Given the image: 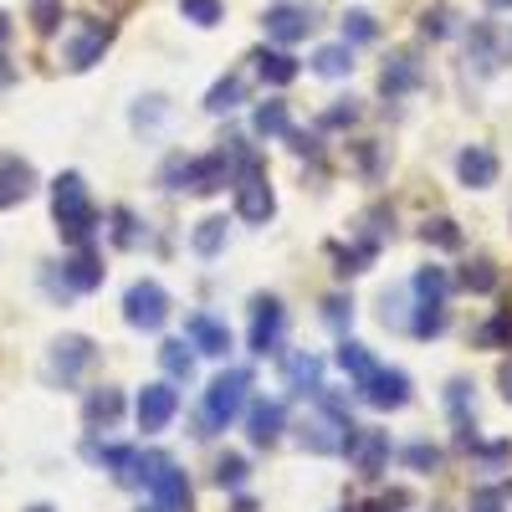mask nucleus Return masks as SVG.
<instances>
[{
    "label": "nucleus",
    "instance_id": "15",
    "mask_svg": "<svg viewBox=\"0 0 512 512\" xmlns=\"http://www.w3.org/2000/svg\"><path fill=\"white\" fill-rule=\"evenodd\" d=\"M88 364H93V344H88V338L67 333V338H57V344H52V374L57 379H77Z\"/></svg>",
    "mask_w": 512,
    "mask_h": 512
},
{
    "label": "nucleus",
    "instance_id": "38",
    "mask_svg": "<svg viewBox=\"0 0 512 512\" xmlns=\"http://www.w3.org/2000/svg\"><path fill=\"white\" fill-rule=\"evenodd\" d=\"M420 31L431 36V41H441V36L451 31V11H446V6H436V11H425V16H420Z\"/></svg>",
    "mask_w": 512,
    "mask_h": 512
},
{
    "label": "nucleus",
    "instance_id": "33",
    "mask_svg": "<svg viewBox=\"0 0 512 512\" xmlns=\"http://www.w3.org/2000/svg\"><path fill=\"white\" fill-rule=\"evenodd\" d=\"M461 282L472 287V292H492L497 287V272H492V262H472V267L461 272Z\"/></svg>",
    "mask_w": 512,
    "mask_h": 512
},
{
    "label": "nucleus",
    "instance_id": "13",
    "mask_svg": "<svg viewBox=\"0 0 512 512\" xmlns=\"http://www.w3.org/2000/svg\"><path fill=\"white\" fill-rule=\"evenodd\" d=\"M282 338V303L277 297H256V318H251V349L256 354H272Z\"/></svg>",
    "mask_w": 512,
    "mask_h": 512
},
{
    "label": "nucleus",
    "instance_id": "1",
    "mask_svg": "<svg viewBox=\"0 0 512 512\" xmlns=\"http://www.w3.org/2000/svg\"><path fill=\"white\" fill-rule=\"evenodd\" d=\"M52 216H57V231L67 246H88L93 231H98V210L88 200V185H82L77 169H67V175L52 185Z\"/></svg>",
    "mask_w": 512,
    "mask_h": 512
},
{
    "label": "nucleus",
    "instance_id": "30",
    "mask_svg": "<svg viewBox=\"0 0 512 512\" xmlns=\"http://www.w3.org/2000/svg\"><path fill=\"white\" fill-rule=\"evenodd\" d=\"M338 369H344L349 379H364V374L374 369V359H369L364 344H349V338H344V349H338Z\"/></svg>",
    "mask_w": 512,
    "mask_h": 512
},
{
    "label": "nucleus",
    "instance_id": "20",
    "mask_svg": "<svg viewBox=\"0 0 512 512\" xmlns=\"http://www.w3.org/2000/svg\"><path fill=\"white\" fill-rule=\"evenodd\" d=\"M67 287H77V292H93V287H103V262L88 251V246H77V256L67 262Z\"/></svg>",
    "mask_w": 512,
    "mask_h": 512
},
{
    "label": "nucleus",
    "instance_id": "34",
    "mask_svg": "<svg viewBox=\"0 0 512 512\" xmlns=\"http://www.w3.org/2000/svg\"><path fill=\"white\" fill-rule=\"evenodd\" d=\"M425 241L456 251V246H461V231H456V221H431V226H425Z\"/></svg>",
    "mask_w": 512,
    "mask_h": 512
},
{
    "label": "nucleus",
    "instance_id": "42",
    "mask_svg": "<svg viewBox=\"0 0 512 512\" xmlns=\"http://www.w3.org/2000/svg\"><path fill=\"white\" fill-rule=\"evenodd\" d=\"M405 461H410V466H420V472H431V466L441 461V451H436V446H410V451H405Z\"/></svg>",
    "mask_w": 512,
    "mask_h": 512
},
{
    "label": "nucleus",
    "instance_id": "17",
    "mask_svg": "<svg viewBox=\"0 0 512 512\" xmlns=\"http://www.w3.org/2000/svg\"><path fill=\"white\" fill-rule=\"evenodd\" d=\"M379 88H384V98H400V93L420 88V67H415V57H410V52H395L390 62H384V72H379Z\"/></svg>",
    "mask_w": 512,
    "mask_h": 512
},
{
    "label": "nucleus",
    "instance_id": "51",
    "mask_svg": "<svg viewBox=\"0 0 512 512\" xmlns=\"http://www.w3.org/2000/svg\"><path fill=\"white\" fill-rule=\"evenodd\" d=\"M26 512H52V507H47V502H41V507H26Z\"/></svg>",
    "mask_w": 512,
    "mask_h": 512
},
{
    "label": "nucleus",
    "instance_id": "3",
    "mask_svg": "<svg viewBox=\"0 0 512 512\" xmlns=\"http://www.w3.org/2000/svg\"><path fill=\"white\" fill-rule=\"evenodd\" d=\"M246 390H251V374L246 369H226L210 379V390H205V425L210 431H221V425H231L246 405Z\"/></svg>",
    "mask_w": 512,
    "mask_h": 512
},
{
    "label": "nucleus",
    "instance_id": "14",
    "mask_svg": "<svg viewBox=\"0 0 512 512\" xmlns=\"http://www.w3.org/2000/svg\"><path fill=\"white\" fill-rule=\"evenodd\" d=\"M456 175H461V185H472V190H487V185H497V154H492L487 144L461 149V159H456Z\"/></svg>",
    "mask_w": 512,
    "mask_h": 512
},
{
    "label": "nucleus",
    "instance_id": "24",
    "mask_svg": "<svg viewBox=\"0 0 512 512\" xmlns=\"http://www.w3.org/2000/svg\"><path fill=\"white\" fill-rule=\"evenodd\" d=\"M251 123H256V134H262V139H287V134H292V123H287V103H262Z\"/></svg>",
    "mask_w": 512,
    "mask_h": 512
},
{
    "label": "nucleus",
    "instance_id": "9",
    "mask_svg": "<svg viewBox=\"0 0 512 512\" xmlns=\"http://www.w3.org/2000/svg\"><path fill=\"white\" fill-rule=\"evenodd\" d=\"M175 410H180V395L169 390V384H144V390H139V405H134L139 431H164V425L175 420Z\"/></svg>",
    "mask_w": 512,
    "mask_h": 512
},
{
    "label": "nucleus",
    "instance_id": "18",
    "mask_svg": "<svg viewBox=\"0 0 512 512\" xmlns=\"http://www.w3.org/2000/svg\"><path fill=\"white\" fill-rule=\"evenodd\" d=\"M246 425H251V441L256 446H272L282 436V405L277 400H256L251 415H246Z\"/></svg>",
    "mask_w": 512,
    "mask_h": 512
},
{
    "label": "nucleus",
    "instance_id": "45",
    "mask_svg": "<svg viewBox=\"0 0 512 512\" xmlns=\"http://www.w3.org/2000/svg\"><path fill=\"white\" fill-rule=\"evenodd\" d=\"M497 384H502V395H507V405H512V359L497 369Z\"/></svg>",
    "mask_w": 512,
    "mask_h": 512
},
{
    "label": "nucleus",
    "instance_id": "31",
    "mask_svg": "<svg viewBox=\"0 0 512 512\" xmlns=\"http://www.w3.org/2000/svg\"><path fill=\"white\" fill-rule=\"evenodd\" d=\"M420 338H436L441 328H446V303H420V313H415V323H410Z\"/></svg>",
    "mask_w": 512,
    "mask_h": 512
},
{
    "label": "nucleus",
    "instance_id": "48",
    "mask_svg": "<svg viewBox=\"0 0 512 512\" xmlns=\"http://www.w3.org/2000/svg\"><path fill=\"white\" fill-rule=\"evenodd\" d=\"M236 512H256V502H246V497H241V502H236Z\"/></svg>",
    "mask_w": 512,
    "mask_h": 512
},
{
    "label": "nucleus",
    "instance_id": "32",
    "mask_svg": "<svg viewBox=\"0 0 512 512\" xmlns=\"http://www.w3.org/2000/svg\"><path fill=\"white\" fill-rule=\"evenodd\" d=\"M180 11H185V21H195V26H216L226 11H221V0H180Z\"/></svg>",
    "mask_w": 512,
    "mask_h": 512
},
{
    "label": "nucleus",
    "instance_id": "40",
    "mask_svg": "<svg viewBox=\"0 0 512 512\" xmlns=\"http://www.w3.org/2000/svg\"><path fill=\"white\" fill-rule=\"evenodd\" d=\"M36 31H57V21H62V6H52V0H36Z\"/></svg>",
    "mask_w": 512,
    "mask_h": 512
},
{
    "label": "nucleus",
    "instance_id": "12",
    "mask_svg": "<svg viewBox=\"0 0 512 512\" xmlns=\"http://www.w3.org/2000/svg\"><path fill=\"white\" fill-rule=\"evenodd\" d=\"M349 456H354V466H359V477H379L384 461H390V436H384V431H359V425H354Z\"/></svg>",
    "mask_w": 512,
    "mask_h": 512
},
{
    "label": "nucleus",
    "instance_id": "25",
    "mask_svg": "<svg viewBox=\"0 0 512 512\" xmlns=\"http://www.w3.org/2000/svg\"><path fill=\"white\" fill-rule=\"evenodd\" d=\"M313 72H318V77H344V72H354V52H349V41H344V47H318Z\"/></svg>",
    "mask_w": 512,
    "mask_h": 512
},
{
    "label": "nucleus",
    "instance_id": "27",
    "mask_svg": "<svg viewBox=\"0 0 512 512\" xmlns=\"http://www.w3.org/2000/svg\"><path fill=\"white\" fill-rule=\"evenodd\" d=\"M159 364L175 374V379H190V374H195V354L185 349V338H169V344L159 349Z\"/></svg>",
    "mask_w": 512,
    "mask_h": 512
},
{
    "label": "nucleus",
    "instance_id": "26",
    "mask_svg": "<svg viewBox=\"0 0 512 512\" xmlns=\"http://www.w3.org/2000/svg\"><path fill=\"white\" fill-rule=\"evenodd\" d=\"M190 246H195L200 256H216V251L226 246V221H221V216H205V221L195 226V236H190Z\"/></svg>",
    "mask_w": 512,
    "mask_h": 512
},
{
    "label": "nucleus",
    "instance_id": "35",
    "mask_svg": "<svg viewBox=\"0 0 512 512\" xmlns=\"http://www.w3.org/2000/svg\"><path fill=\"white\" fill-rule=\"evenodd\" d=\"M216 482H221V487H241V482H246V461H241V456H221V461H216Z\"/></svg>",
    "mask_w": 512,
    "mask_h": 512
},
{
    "label": "nucleus",
    "instance_id": "44",
    "mask_svg": "<svg viewBox=\"0 0 512 512\" xmlns=\"http://www.w3.org/2000/svg\"><path fill=\"white\" fill-rule=\"evenodd\" d=\"M472 512H502V492H497V487L477 492V497H472Z\"/></svg>",
    "mask_w": 512,
    "mask_h": 512
},
{
    "label": "nucleus",
    "instance_id": "11",
    "mask_svg": "<svg viewBox=\"0 0 512 512\" xmlns=\"http://www.w3.org/2000/svg\"><path fill=\"white\" fill-rule=\"evenodd\" d=\"M185 333H190V349H195V354H210V359H226V354H231V328H226L221 318L195 313V318L185 323Z\"/></svg>",
    "mask_w": 512,
    "mask_h": 512
},
{
    "label": "nucleus",
    "instance_id": "39",
    "mask_svg": "<svg viewBox=\"0 0 512 512\" xmlns=\"http://www.w3.org/2000/svg\"><path fill=\"white\" fill-rule=\"evenodd\" d=\"M354 118H359V103H354V98H344V103H333V108L323 113V128H349Z\"/></svg>",
    "mask_w": 512,
    "mask_h": 512
},
{
    "label": "nucleus",
    "instance_id": "47",
    "mask_svg": "<svg viewBox=\"0 0 512 512\" xmlns=\"http://www.w3.org/2000/svg\"><path fill=\"white\" fill-rule=\"evenodd\" d=\"M6 82H11V67H6V62H0V88H6Z\"/></svg>",
    "mask_w": 512,
    "mask_h": 512
},
{
    "label": "nucleus",
    "instance_id": "5",
    "mask_svg": "<svg viewBox=\"0 0 512 512\" xmlns=\"http://www.w3.org/2000/svg\"><path fill=\"white\" fill-rule=\"evenodd\" d=\"M123 318H128V328H144V333L164 328V318H169V292H164L159 282H134V287L123 292Z\"/></svg>",
    "mask_w": 512,
    "mask_h": 512
},
{
    "label": "nucleus",
    "instance_id": "28",
    "mask_svg": "<svg viewBox=\"0 0 512 512\" xmlns=\"http://www.w3.org/2000/svg\"><path fill=\"white\" fill-rule=\"evenodd\" d=\"M241 98H246V88H241V77H221L216 88H210L205 108H210V113H231V108H241Z\"/></svg>",
    "mask_w": 512,
    "mask_h": 512
},
{
    "label": "nucleus",
    "instance_id": "4",
    "mask_svg": "<svg viewBox=\"0 0 512 512\" xmlns=\"http://www.w3.org/2000/svg\"><path fill=\"white\" fill-rule=\"evenodd\" d=\"M272 210H277V200H272V185H267V175H262V164H256L251 154H241V175H236V216L251 221V226H262V221H272Z\"/></svg>",
    "mask_w": 512,
    "mask_h": 512
},
{
    "label": "nucleus",
    "instance_id": "10",
    "mask_svg": "<svg viewBox=\"0 0 512 512\" xmlns=\"http://www.w3.org/2000/svg\"><path fill=\"white\" fill-rule=\"evenodd\" d=\"M185 185H190L195 195H216V190H226V185H231V154L216 149V154H205V159H190Z\"/></svg>",
    "mask_w": 512,
    "mask_h": 512
},
{
    "label": "nucleus",
    "instance_id": "43",
    "mask_svg": "<svg viewBox=\"0 0 512 512\" xmlns=\"http://www.w3.org/2000/svg\"><path fill=\"white\" fill-rule=\"evenodd\" d=\"M323 308H328V313H323V318H328V323H333V328H344V318H354V308H349V303H344V297H328V303H323Z\"/></svg>",
    "mask_w": 512,
    "mask_h": 512
},
{
    "label": "nucleus",
    "instance_id": "8",
    "mask_svg": "<svg viewBox=\"0 0 512 512\" xmlns=\"http://www.w3.org/2000/svg\"><path fill=\"white\" fill-rule=\"evenodd\" d=\"M267 36L272 41H282V47H292V41H303L308 31H313V11L308 6H297V0H277V6L267 11Z\"/></svg>",
    "mask_w": 512,
    "mask_h": 512
},
{
    "label": "nucleus",
    "instance_id": "7",
    "mask_svg": "<svg viewBox=\"0 0 512 512\" xmlns=\"http://www.w3.org/2000/svg\"><path fill=\"white\" fill-rule=\"evenodd\" d=\"M108 41H113V31L103 26V21H77V31H72V41H67V67L72 72H88L93 62H103V52H108Z\"/></svg>",
    "mask_w": 512,
    "mask_h": 512
},
{
    "label": "nucleus",
    "instance_id": "49",
    "mask_svg": "<svg viewBox=\"0 0 512 512\" xmlns=\"http://www.w3.org/2000/svg\"><path fill=\"white\" fill-rule=\"evenodd\" d=\"M6 36H11V21H6V16H0V41H6Z\"/></svg>",
    "mask_w": 512,
    "mask_h": 512
},
{
    "label": "nucleus",
    "instance_id": "6",
    "mask_svg": "<svg viewBox=\"0 0 512 512\" xmlns=\"http://www.w3.org/2000/svg\"><path fill=\"white\" fill-rule=\"evenodd\" d=\"M359 384V400L364 405H374V410H400L405 400H410V374H400V369H384V364H374L364 379H354Z\"/></svg>",
    "mask_w": 512,
    "mask_h": 512
},
{
    "label": "nucleus",
    "instance_id": "22",
    "mask_svg": "<svg viewBox=\"0 0 512 512\" xmlns=\"http://www.w3.org/2000/svg\"><path fill=\"white\" fill-rule=\"evenodd\" d=\"M251 62H256V72H262V77L272 82V88H287V82L297 77V62H292L287 52H267V47H262Z\"/></svg>",
    "mask_w": 512,
    "mask_h": 512
},
{
    "label": "nucleus",
    "instance_id": "16",
    "mask_svg": "<svg viewBox=\"0 0 512 512\" xmlns=\"http://www.w3.org/2000/svg\"><path fill=\"white\" fill-rule=\"evenodd\" d=\"M36 190V169L26 159H0V210L21 205Z\"/></svg>",
    "mask_w": 512,
    "mask_h": 512
},
{
    "label": "nucleus",
    "instance_id": "29",
    "mask_svg": "<svg viewBox=\"0 0 512 512\" xmlns=\"http://www.w3.org/2000/svg\"><path fill=\"white\" fill-rule=\"evenodd\" d=\"M415 297L420 303H446V272L441 267H420L415 272Z\"/></svg>",
    "mask_w": 512,
    "mask_h": 512
},
{
    "label": "nucleus",
    "instance_id": "41",
    "mask_svg": "<svg viewBox=\"0 0 512 512\" xmlns=\"http://www.w3.org/2000/svg\"><path fill=\"white\" fill-rule=\"evenodd\" d=\"M113 241L134 246V216H128V210H113Z\"/></svg>",
    "mask_w": 512,
    "mask_h": 512
},
{
    "label": "nucleus",
    "instance_id": "23",
    "mask_svg": "<svg viewBox=\"0 0 512 512\" xmlns=\"http://www.w3.org/2000/svg\"><path fill=\"white\" fill-rule=\"evenodd\" d=\"M82 415H88V425H113L123 415V395L118 390H93L88 405H82Z\"/></svg>",
    "mask_w": 512,
    "mask_h": 512
},
{
    "label": "nucleus",
    "instance_id": "19",
    "mask_svg": "<svg viewBox=\"0 0 512 512\" xmlns=\"http://www.w3.org/2000/svg\"><path fill=\"white\" fill-rule=\"evenodd\" d=\"M103 466H108L123 487H139V482H144V451H134V446H108V451H103Z\"/></svg>",
    "mask_w": 512,
    "mask_h": 512
},
{
    "label": "nucleus",
    "instance_id": "50",
    "mask_svg": "<svg viewBox=\"0 0 512 512\" xmlns=\"http://www.w3.org/2000/svg\"><path fill=\"white\" fill-rule=\"evenodd\" d=\"M487 6H497V11H507V6H512V0H487Z\"/></svg>",
    "mask_w": 512,
    "mask_h": 512
},
{
    "label": "nucleus",
    "instance_id": "46",
    "mask_svg": "<svg viewBox=\"0 0 512 512\" xmlns=\"http://www.w3.org/2000/svg\"><path fill=\"white\" fill-rule=\"evenodd\" d=\"M395 507H400V497H379V502H374L369 512H395Z\"/></svg>",
    "mask_w": 512,
    "mask_h": 512
},
{
    "label": "nucleus",
    "instance_id": "21",
    "mask_svg": "<svg viewBox=\"0 0 512 512\" xmlns=\"http://www.w3.org/2000/svg\"><path fill=\"white\" fill-rule=\"evenodd\" d=\"M318 379H323V364H318L313 354H292V359H287V384H292L297 395H318V390H323Z\"/></svg>",
    "mask_w": 512,
    "mask_h": 512
},
{
    "label": "nucleus",
    "instance_id": "2",
    "mask_svg": "<svg viewBox=\"0 0 512 512\" xmlns=\"http://www.w3.org/2000/svg\"><path fill=\"white\" fill-rule=\"evenodd\" d=\"M144 487L154 492L159 512H190V482H185V472L169 456L144 451Z\"/></svg>",
    "mask_w": 512,
    "mask_h": 512
},
{
    "label": "nucleus",
    "instance_id": "36",
    "mask_svg": "<svg viewBox=\"0 0 512 512\" xmlns=\"http://www.w3.org/2000/svg\"><path fill=\"white\" fill-rule=\"evenodd\" d=\"M374 36V16L369 11H349L344 16V41H369Z\"/></svg>",
    "mask_w": 512,
    "mask_h": 512
},
{
    "label": "nucleus",
    "instance_id": "37",
    "mask_svg": "<svg viewBox=\"0 0 512 512\" xmlns=\"http://www.w3.org/2000/svg\"><path fill=\"white\" fill-rule=\"evenodd\" d=\"M482 344L492 349V344H512V313H497L487 328H482Z\"/></svg>",
    "mask_w": 512,
    "mask_h": 512
}]
</instances>
